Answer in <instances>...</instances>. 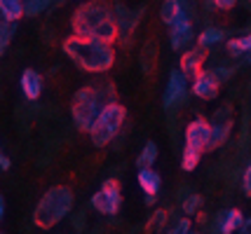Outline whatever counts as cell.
I'll use <instances>...</instances> for the list:
<instances>
[{
	"label": "cell",
	"instance_id": "cell-1",
	"mask_svg": "<svg viewBox=\"0 0 251 234\" xmlns=\"http://www.w3.org/2000/svg\"><path fill=\"white\" fill-rule=\"evenodd\" d=\"M71 28H73V35H80V38H94L110 45L118 40L113 7L106 5L103 0L82 2L71 17Z\"/></svg>",
	"mask_w": 251,
	"mask_h": 234
},
{
	"label": "cell",
	"instance_id": "cell-2",
	"mask_svg": "<svg viewBox=\"0 0 251 234\" xmlns=\"http://www.w3.org/2000/svg\"><path fill=\"white\" fill-rule=\"evenodd\" d=\"M64 54L82 68L85 73H108L113 64H115V47L103 40H94V38H80V35H71L64 40Z\"/></svg>",
	"mask_w": 251,
	"mask_h": 234
},
{
	"label": "cell",
	"instance_id": "cell-3",
	"mask_svg": "<svg viewBox=\"0 0 251 234\" xmlns=\"http://www.w3.org/2000/svg\"><path fill=\"white\" fill-rule=\"evenodd\" d=\"M115 101V87L110 82H99V85H87L75 91L73 103H71V117L80 131H89L92 122L97 120L99 110Z\"/></svg>",
	"mask_w": 251,
	"mask_h": 234
},
{
	"label": "cell",
	"instance_id": "cell-4",
	"mask_svg": "<svg viewBox=\"0 0 251 234\" xmlns=\"http://www.w3.org/2000/svg\"><path fill=\"white\" fill-rule=\"evenodd\" d=\"M73 204H75V197H73L71 188H66V185L50 188L40 197L35 211H33V223L38 225L40 230H52L54 225L64 220L66 215H71Z\"/></svg>",
	"mask_w": 251,
	"mask_h": 234
},
{
	"label": "cell",
	"instance_id": "cell-5",
	"mask_svg": "<svg viewBox=\"0 0 251 234\" xmlns=\"http://www.w3.org/2000/svg\"><path fill=\"white\" fill-rule=\"evenodd\" d=\"M125 120H127V108L125 106H120L118 101L106 103L99 110L97 120L92 122V127H89V131H87L92 143L97 145V148H106L108 143H113V138L120 134Z\"/></svg>",
	"mask_w": 251,
	"mask_h": 234
},
{
	"label": "cell",
	"instance_id": "cell-6",
	"mask_svg": "<svg viewBox=\"0 0 251 234\" xmlns=\"http://www.w3.org/2000/svg\"><path fill=\"white\" fill-rule=\"evenodd\" d=\"M92 209H97L101 215H115L122 206V194H120V183L115 178L103 180V185L97 194H92Z\"/></svg>",
	"mask_w": 251,
	"mask_h": 234
},
{
	"label": "cell",
	"instance_id": "cell-7",
	"mask_svg": "<svg viewBox=\"0 0 251 234\" xmlns=\"http://www.w3.org/2000/svg\"><path fill=\"white\" fill-rule=\"evenodd\" d=\"M169 28H172V33H169L172 49H176V52L186 49V47L190 45V40H193V21H190V17H188L186 7L176 14V19L169 23Z\"/></svg>",
	"mask_w": 251,
	"mask_h": 234
},
{
	"label": "cell",
	"instance_id": "cell-8",
	"mask_svg": "<svg viewBox=\"0 0 251 234\" xmlns=\"http://www.w3.org/2000/svg\"><path fill=\"white\" fill-rule=\"evenodd\" d=\"M188 96V78L181 73V70H172L169 73V82H167V89H164V108H176L181 103H186Z\"/></svg>",
	"mask_w": 251,
	"mask_h": 234
},
{
	"label": "cell",
	"instance_id": "cell-9",
	"mask_svg": "<svg viewBox=\"0 0 251 234\" xmlns=\"http://www.w3.org/2000/svg\"><path fill=\"white\" fill-rule=\"evenodd\" d=\"M219 87H221V80L214 70H200L195 78H193V94L197 99L202 101H211L219 96Z\"/></svg>",
	"mask_w": 251,
	"mask_h": 234
},
{
	"label": "cell",
	"instance_id": "cell-10",
	"mask_svg": "<svg viewBox=\"0 0 251 234\" xmlns=\"http://www.w3.org/2000/svg\"><path fill=\"white\" fill-rule=\"evenodd\" d=\"M209 134H211V124L204 117H195L186 127V145L197 150V152H202V150H207L209 145Z\"/></svg>",
	"mask_w": 251,
	"mask_h": 234
},
{
	"label": "cell",
	"instance_id": "cell-11",
	"mask_svg": "<svg viewBox=\"0 0 251 234\" xmlns=\"http://www.w3.org/2000/svg\"><path fill=\"white\" fill-rule=\"evenodd\" d=\"M143 10H129V7H125L122 2H118L115 7H113V17H115V26H118V38L122 40H129L131 31L136 28V23L141 19Z\"/></svg>",
	"mask_w": 251,
	"mask_h": 234
},
{
	"label": "cell",
	"instance_id": "cell-12",
	"mask_svg": "<svg viewBox=\"0 0 251 234\" xmlns=\"http://www.w3.org/2000/svg\"><path fill=\"white\" fill-rule=\"evenodd\" d=\"M216 115H219V117H216V122L211 124V134H209L207 150H216V148H221L230 136V127H232V122H230V106L221 108Z\"/></svg>",
	"mask_w": 251,
	"mask_h": 234
},
{
	"label": "cell",
	"instance_id": "cell-13",
	"mask_svg": "<svg viewBox=\"0 0 251 234\" xmlns=\"http://www.w3.org/2000/svg\"><path fill=\"white\" fill-rule=\"evenodd\" d=\"M19 87H22V94L28 101H38L40 94H43V75L38 70H33V68H26L22 73Z\"/></svg>",
	"mask_w": 251,
	"mask_h": 234
},
{
	"label": "cell",
	"instance_id": "cell-14",
	"mask_svg": "<svg viewBox=\"0 0 251 234\" xmlns=\"http://www.w3.org/2000/svg\"><path fill=\"white\" fill-rule=\"evenodd\" d=\"M204 59H207V52H204V47L200 45L195 49H190V52H183V56H181V73L186 78H195L197 73L202 70V66H204Z\"/></svg>",
	"mask_w": 251,
	"mask_h": 234
},
{
	"label": "cell",
	"instance_id": "cell-15",
	"mask_svg": "<svg viewBox=\"0 0 251 234\" xmlns=\"http://www.w3.org/2000/svg\"><path fill=\"white\" fill-rule=\"evenodd\" d=\"M139 188L143 190V194L146 197H157V192L162 188V178H160V173L153 171V167H146V169H139Z\"/></svg>",
	"mask_w": 251,
	"mask_h": 234
},
{
	"label": "cell",
	"instance_id": "cell-16",
	"mask_svg": "<svg viewBox=\"0 0 251 234\" xmlns=\"http://www.w3.org/2000/svg\"><path fill=\"white\" fill-rule=\"evenodd\" d=\"M219 232L221 234H232L237 232L244 223V215H242L240 209H230V211H221L219 215Z\"/></svg>",
	"mask_w": 251,
	"mask_h": 234
},
{
	"label": "cell",
	"instance_id": "cell-17",
	"mask_svg": "<svg viewBox=\"0 0 251 234\" xmlns=\"http://www.w3.org/2000/svg\"><path fill=\"white\" fill-rule=\"evenodd\" d=\"M22 17H24L22 0H0V19H2V21L17 23Z\"/></svg>",
	"mask_w": 251,
	"mask_h": 234
},
{
	"label": "cell",
	"instance_id": "cell-18",
	"mask_svg": "<svg viewBox=\"0 0 251 234\" xmlns=\"http://www.w3.org/2000/svg\"><path fill=\"white\" fill-rule=\"evenodd\" d=\"M183 10V2L181 0H164L162 7H160V19H162L167 26L176 19V14Z\"/></svg>",
	"mask_w": 251,
	"mask_h": 234
},
{
	"label": "cell",
	"instance_id": "cell-19",
	"mask_svg": "<svg viewBox=\"0 0 251 234\" xmlns=\"http://www.w3.org/2000/svg\"><path fill=\"white\" fill-rule=\"evenodd\" d=\"M155 159H157V145L153 141H148V143L143 145L141 155L136 157V167L139 169H146V167H153Z\"/></svg>",
	"mask_w": 251,
	"mask_h": 234
},
{
	"label": "cell",
	"instance_id": "cell-20",
	"mask_svg": "<svg viewBox=\"0 0 251 234\" xmlns=\"http://www.w3.org/2000/svg\"><path fill=\"white\" fill-rule=\"evenodd\" d=\"M221 40H226V33L221 31V28H207V31H202L200 33V38H197V43H200V47H214L219 45Z\"/></svg>",
	"mask_w": 251,
	"mask_h": 234
},
{
	"label": "cell",
	"instance_id": "cell-21",
	"mask_svg": "<svg viewBox=\"0 0 251 234\" xmlns=\"http://www.w3.org/2000/svg\"><path fill=\"white\" fill-rule=\"evenodd\" d=\"M228 52L230 54H235V56L249 54L251 52V33L242 35V38H232V40H228Z\"/></svg>",
	"mask_w": 251,
	"mask_h": 234
},
{
	"label": "cell",
	"instance_id": "cell-22",
	"mask_svg": "<svg viewBox=\"0 0 251 234\" xmlns=\"http://www.w3.org/2000/svg\"><path fill=\"white\" fill-rule=\"evenodd\" d=\"M24 2V17H38L43 14L54 0H22Z\"/></svg>",
	"mask_w": 251,
	"mask_h": 234
},
{
	"label": "cell",
	"instance_id": "cell-23",
	"mask_svg": "<svg viewBox=\"0 0 251 234\" xmlns=\"http://www.w3.org/2000/svg\"><path fill=\"white\" fill-rule=\"evenodd\" d=\"M200 157H202V152H197V150H193V148H183V157H181V169L183 171H193V169L200 164Z\"/></svg>",
	"mask_w": 251,
	"mask_h": 234
},
{
	"label": "cell",
	"instance_id": "cell-24",
	"mask_svg": "<svg viewBox=\"0 0 251 234\" xmlns=\"http://www.w3.org/2000/svg\"><path fill=\"white\" fill-rule=\"evenodd\" d=\"M12 35H14V23L2 21V19H0V56L5 54V49L10 47Z\"/></svg>",
	"mask_w": 251,
	"mask_h": 234
},
{
	"label": "cell",
	"instance_id": "cell-25",
	"mask_svg": "<svg viewBox=\"0 0 251 234\" xmlns=\"http://www.w3.org/2000/svg\"><path fill=\"white\" fill-rule=\"evenodd\" d=\"M167 220H169V213L167 211H155L153 218L148 220V232H160V230H164V225H167Z\"/></svg>",
	"mask_w": 251,
	"mask_h": 234
},
{
	"label": "cell",
	"instance_id": "cell-26",
	"mask_svg": "<svg viewBox=\"0 0 251 234\" xmlns=\"http://www.w3.org/2000/svg\"><path fill=\"white\" fill-rule=\"evenodd\" d=\"M200 206H202V197L200 194H188L183 204H181V211L186 213V215H195L200 211Z\"/></svg>",
	"mask_w": 251,
	"mask_h": 234
},
{
	"label": "cell",
	"instance_id": "cell-27",
	"mask_svg": "<svg viewBox=\"0 0 251 234\" xmlns=\"http://www.w3.org/2000/svg\"><path fill=\"white\" fill-rule=\"evenodd\" d=\"M141 64H143V73H151L155 68V43H148L146 45V52L141 56Z\"/></svg>",
	"mask_w": 251,
	"mask_h": 234
},
{
	"label": "cell",
	"instance_id": "cell-28",
	"mask_svg": "<svg viewBox=\"0 0 251 234\" xmlns=\"http://www.w3.org/2000/svg\"><path fill=\"white\" fill-rule=\"evenodd\" d=\"M172 234H190V220H188V218H181V220L174 225Z\"/></svg>",
	"mask_w": 251,
	"mask_h": 234
},
{
	"label": "cell",
	"instance_id": "cell-29",
	"mask_svg": "<svg viewBox=\"0 0 251 234\" xmlns=\"http://www.w3.org/2000/svg\"><path fill=\"white\" fill-rule=\"evenodd\" d=\"M242 190H244V194L251 197V162L247 164V171H244V178H242Z\"/></svg>",
	"mask_w": 251,
	"mask_h": 234
},
{
	"label": "cell",
	"instance_id": "cell-30",
	"mask_svg": "<svg viewBox=\"0 0 251 234\" xmlns=\"http://www.w3.org/2000/svg\"><path fill=\"white\" fill-rule=\"evenodd\" d=\"M214 5H216L219 10H232V7L237 5V0H214Z\"/></svg>",
	"mask_w": 251,
	"mask_h": 234
},
{
	"label": "cell",
	"instance_id": "cell-31",
	"mask_svg": "<svg viewBox=\"0 0 251 234\" xmlns=\"http://www.w3.org/2000/svg\"><path fill=\"white\" fill-rule=\"evenodd\" d=\"M214 73L219 75V80H228L230 75H232V70H230V68H214Z\"/></svg>",
	"mask_w": 251,
	"mask_h": 234
},
{
	"label": "cell",
	"instance_id": "cell-32",
	"mask_svg": "<svg viewBox=\"0 0 251 234\" xmlns=\"http://www.w3.org/2000/svg\"><path fill=\"white\" fill-rule=\"evenodd\" d=\"M10 167H12V159L7 155H2V152H0V171H7Z\"/></svg>",
	"mask_w": 251,
	"mask_h": 234
},
{
	"label": "cell",
	"instance_id": "cell-33",
	"mask_svg": "<svg viewBox=\"0 0 251 234\" xmlns=\"http://www.w3.org/2000/svg\"><path fill=\"white\" fill-rule=\"evenodd\" d=\"M73 225H75V230H82V225H85V213H77L75 218H73Z\"/></svg>",
	"mask_w": 251,
	"mask_h": 234
},
{
	"label": "cell",
	"instance_id": "cell-34",
	"mask_svg": "<svg viewBox=\"0 0 251 234\" xmlns=\"http://www.w3.org/2000/svg\"><path fill=\"white\" fill-rule=\"evenodd\" d=\"M242 234H251V218H247V220H244V223H242Z\"/></svg>",
	"mask_w": 251,
	"mask_h": 234
},
{
	"label": "cell",
	"instance_id": "cell-35",
	"mask_svg": "<svg viewBox=\"0 0 251 234\" xmlns=\"http://www.w3.org/2000/svg\"><path fill=\"white\" fill-rule=\"evenodd\" d=\"M2 218H5V199H2V194H0V223H2Z\"/></svg>",
	"mask_w": 251,
	"mask_h": 234
},
{
	"label": "cell",
	"instance_id": "cell-36",
	"mask_svg": "<svg viewBox=\"0 0 251 234\" xmlns=\"http://www.w3.org/2000/svg\"><path fill=\"white\" fill-rule=\"evenodd\" d=\"M155 199H157V197H146V204H148V206H153Z\"/></svg>",
	"mask_w": 251,
	"mask_h": 234
},
{
	"label": "cell",
	"instance_id": "cell-37",
	"mask_svg": "<svg viewBox=\"0 0 251 234\" xmlns=\"http://www.w3.org/2000/svg\"><path fill=\"white\" fill-rule=\"evenodd\" d=\"M204 2H207V7H211V5H214V0H204Z\"/></svg>",
	"mask_w": 251,
	"mask_h": 234
},
{
	"label": "cell",
	"instance_id": "cell-38",
	"mask_svg": "<svg viewBox=\"0 0 251 234\" xmlns=\"http://www.w3.org/2000/svg\"><path fill=\"white\" fill-rule=\"evenodd\" d=\"M247 61H249V64H251V52H249V59H247Z\"/></svg>",
	"mask_w": 251,
	"mask_h": 234
},
{
	"label": "cell",
	"instance_id": "cell-39",
	"mask_svg": "<svg viewBox=\"0 0 251 234\" xmlns=\"http://www.w3.org/2000/svg\"><path fill=\"white\" fill-rule=\"evenodd\" d=\"M0 152H2V150H0Z\"/></svg>",
	"mask_w": 251,
	"mask_h": 234
},
{
	"label": "cell",
	"instance_id": "cell-40",
	"mask_svg": "<svg viewBox=\"0 0 251 234\" xmlns=\"http://www.w3.org/2000/svg\"><path fill=\"white\" fill-rule=\"evenodd\" d=\"M0 234H2V232H0Z\"/></svg>",
	"mask_w": 251,
	"mask_h": 234
},
{
	"label": "cell",
	"instance_id": "cell-41",
	"mask_svg": "<svg viewBox=\"0 0 251 234\" xmlns=\"http://www.w3.org/2000/svg\"><path fill=\"white\" fill-rule=\"evenodd\" d=\"M169 234H172V232H169Z\"/></svg>",
	"mask_w": 251,
	"mask_h": 234
}]
</instances>
